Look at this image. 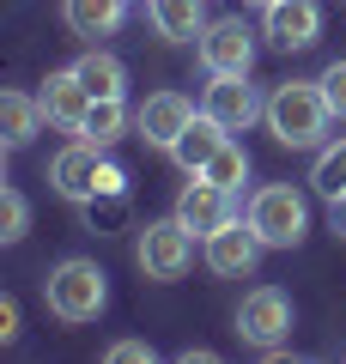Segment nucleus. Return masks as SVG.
I'll use <instances>...</instances> for the list:
<instances>
[{
    "mask_svg": "<svg viewBox=\"0 0 346 364\" xmlns=\"http://www.w3.org/2000/svg\"><path fill=\"white\" fill-rule=\"evenodd\" d=\"M225 140H231V134H225V128H219V122H213V116L201 109V116H194L189 128H182V140L170 146V158H177V170H189V176H201V170H206V158H213V152H219Z\"/></svg>",
    "mask_w": 346,
    "mask_h": 364,
    "instance_id": "obj_16",
    "label": "nucleus"
},
{
    "mask_svg": "<svg viewBox=\"0 0 346 364\" xmlns=\"http://www.w3.org/2000/svg\"><path fill=\"white\" fill-rule=\"evenodd\" d=\"M31 231V207L19 188H0V243H19Z\"/></svg>",
    "mask_w": 346,
    "mask_h": 364,
    "instance_id": "obj_23",
    "label": "nucleus"
},
{
    "mask_svg": "<svg viewBox=\"0 0 346 364\" xmlns=\"http://www.w3.org/2000/svg\"><path fill=\"white\" fill-rule=\"evenodd\" d=\"M237 334L256 352H280L285 340H292V298H285L280 286H256L237 304Z\"/></svg>",
    "mask_w": 346,
    "mask_h": 364,
    "instance_id": "obj_6",
    "label": "nucleus"
},
{
    "mask_svg": "<svg viewBox=\"0 0 346 364\" xmlns=\"http://www.w3.org/2000/svg\"><path fill=\"white\" fill-rule=\"evenodd\" d=\"M43 304H49L55 322H98V310L110 304V273L98 267V261L85 255H67L49 267V279H43Z\"/></svg>",
    "mask_w": 346,
    "mask_h": 364,
    "instance_id": "obj_2",
    "label": "nucleus"
},
{
    "mask_svg": "<svg viewBox=\"0 0 346 364\" xmlns=\"http://www.w3.org/2000/svg\"><path fill=\"white\" fill-rule=\"evenodd\" d=\"M128 104L122 97H91V109H85V122H79V134L73 140H85V146H115L122 134H128Z\"/></svg>",
    "mask_w": 346,
    "mask_h": 364,
    "instance_id": "obj_18",
    "label": "nucleus"
},
{
    "mask_svg": "<svg viewBox=\"0 0 346 364\" xmlns=\"http://www.w3.org/2000/svg\"><path fill=\"white\" fill-rule=\"evenodd\" d=\"M201 116V109L182 97V91H152L140 109H134V134H140L146 146H158V152H170V146L182 140V128Z\"/></svg>",
    "mask_w": 346,
    "mask_h": 364,
    "instance_id": "obj_10",
    "label": "nucleus"
},
{
    "mask_svg": "<svg viewBox=\"0 0 346 364\" xmlns=\"http://www.w3.org/2000/svg\"><path fill=\"white\" fill-rule=\"evenodd\" d=\"M261 237H256V225L249 219H225L213 237H201V255H206V267L219 273V279H249L256 273V261H261Z\"/></svg>",
    "mask_w": 346,
    "mask_h": 364,
    "instance_id": "obj_8",
    "label": "nucleus"
},
{
    "mask_svg": "<svg viewBox=\"0 0 346 364\" xmlns=\"http://www.w3.org/2000/svg\"><path fill=\"white\" fill-rule=\"evenodd\" d=\"M261 37L280 55H298L322 37V6L316 0H268V18H261Z\"/></svg>",
    "mask_w": 346,
    "mask_h": 364,
    "instance_id": "obj_11",
    "label": "nucleus"
},
{
    "mask_svg": "<svg viewBox=\"0 0 346 364\" xmlns=\"http://www.w3.org/2000/svg\"><path fill=\"white\" fill-rule=\"evenodd\" d=\"M0 340H6V346L19 340V304L13 298H0Z\"/></svg>",
    "mask_w": 346,
    "mask_h": 364,
    "instance_id": "obj_26",
    "label": "nucleus"
},
{
    "mask_svg": "<svg viewBox=\"0 0 346 364\" xmlns=\"http://www.w3.org/2000/svg\"><path fill=\"white\" fill-rule=\"evenodd\" d=\"M43 128V104L31 97V91H0V146L6 152H19V146H31Z\"/></svg>",
    "mask_w": 346,
    "mask_h": 364,
    "instance_id": "obj_15",
    "label": "nucleus"
},
{
    "mask_svg": "<svg viewBox=\"0 0 346 364\" xmlns=\"http://www.w3.org/2000/svg\"><path fill=\"white\" fill-rule=\"evenodd\" d=\"M146 18L164 43H194L213 18H206V0H146Z\"/></svg>",
    "mask_w": 346,
    "mask_h": 364,
    "instance_id": "obj_14",
    "label": "nucleus"
},
{
    "mask_svg": "<svg viewBox=\"0 0 346 364\" xmlns=\"http://www.w3.org/2000/svg\"><path fill=\"white\" fill-rule=\"evenodd\" d=\"M322 97H328L334 122H346V61H328V67H322Z\"/></svg>",
    "mask_w": 346,
    "mask_h": 364,
    "instance_id": "obj_24",
    "label": "nucleus"
},
{
    "mask_svg": "<svg viewBox=\"0 0 346 364\" xmlns=\"http://www.w3.org/2000/svg\"><path fill=\"white\" fill-rule=\"evenodd\" d=\"M134 255H140V273H146V279L170 286V279H182V273L194 267V231L177 219V213H170V219H152V225L140 231V249H134Z\"/></svg>",
    "mask_w": 346,
    "mask_h": 364,
    "instance_id": "obj_5",
    "label": "nucleus"
},
{
    "mask_svg": "<svg viewBox=\"0 0 346 364\" xmlns=\"http://www.w3.org/2000/svg\"><path fill=\"white\" fill-rule=\"evenodd\" d=\"M73 73L85 79V91H91V97H122V85H128V67L115 61L110 49H85V55L73 61Z\"/></svg>",
    "mask_w": 346,
    "mask_h": 364,
    "instance_id": "obj_19",
    "label": "nucleus"
},
{
    "mask_svg": "<svg viewBox=\"0 0 346 364\" xmlns=\"http://www.w3.org/2000/svg\"><path fill=\"white\" fill-rule=\"evenodd\" d=\"M249 225H256V237L268 249H298L304 231H310V200L298 195L292 182H268L249 200Z\"/></svg>",
    "mask_w": 346,
    "mask_h": 364,
    "instance_id": "obj_3",
    "label": "nucleus"
},
{
    "mask_svg": "<svg viewBox=\"0 0 346 364\" xmlns=\"http://www.w3.org/2000/svg\"><path fill=\"white\" fill-rule=\"evenodd\" d=\"M128 13V0H61V18L73 37H110Z\"/></svg>",
    "mask_w": 346,
    "mask_h": 364,
    "instance_id": "obj_17",
    "label": "nucleus"
},
{
    "mask_svg": "<svg viewBox=\"0 0 346 364\" xmlns=\"http://www.w3.org/2000/svg\"><path fill=\"white\" fill-rule=\"evenodd\" d=\"M328 225H334V237H346V195L328 200Z\"/></svg>",
    "mask_w": 346,
    "mask_h": 364,
    "instance_id": "obj_27",
    "label": "nucleus"
},
{
    "mask_svg": "<svg viewBox=\"0 0 346 364\" xmlns=\"http://www.w3.org/2000/svg\"><path fill=\"white\" fill-rule=\"evenodd\" d=\"M328 122H334V109H328V97H322V79H285V85H273L268 134L280 146L304 152V146H316L322 134H328Z\"/></svg>",
    "mask_w": 346,
    "mask_h": 364,
    "instance_id": "obj_1",
    "label": "nucleus"
},
{
    "mask_svg": "<svg viewBox=\"0 0 346 364\" xmlns=\"http://www.w3.org/2000/svg\"><path fill=\"white\" fill-rule=\"evenodd\" d=\"M103 358L110 364H152V346H146V340H115Z\"/></svg>",
    "mask_w": 346,
    "mask_h": 364,
    "instance_id": "obj_25",
    "label": "nucleus"
},
{
    "mask_svg": "<svg viewBox=\"0 0 346 364\" xmlns=\"http://www.w3.org/2000/svg\"><path fill=\"white\" fill-rule=\"evenodd\" d=\"M79 213H85V225H91V231H122L134 207H128V188H103V195L79 200Z\"/></svg>",
    "mask_w": 346,
    "mask_h": 364,
    "instance_id": "obj_21",
    "label": "nucleus"
},
{
    "mask_svg": "<svg viewBox=\"0 0 346 364\" xmlns=\"http://www.w3.org/2000/svg\"><path fill=\"white\" fill-rule=\"evenodd\" d=\"M261 6H268V0H261Z\"/></svg>",
    "mask_w": 346,
    "mask_h": 364,
    "instance_id": "obj_28",
    "label": "nucleus"
},
{
    "mask_svg": "<svg viewBox=\"0 0 346 364\" xmlns=\"http://www.w3.org/2000/svg\"><path fill=\"white\" fill-rule=\"evenodd\" d=\"M194 55H201L206 73H249L256 67V31L243 18H213L194 37Z\"/></svg>",
    "mask_w": 346,
    "mask_h": 364,
    "instance_id": "obj_9",
    "label": "nucleus"
},
{
    "mask_svg": "<svg viewBox=\"0 0 346 364\" xmlns=\"http://www.w3.org/2000/svg\"><path fill=\"white\" fill-rule=\"evenodd\" d=\"M201 176H213L219 188H231V195H237V188H243V176H249V152H243L237 140H225L213 158H206V170H201Z\"/></svg>",
    "mask_w": 346,
    "mask_h": 364,
    "instance_id": "obj_22",
    "label": "nucleus"
},
{
    "mask_svg": "<svg viewBox=\"0 0 346 364\" xmlns=\"http://www.w3.org/2000/svg\"><path fill=\"white\" fill-rule=\"evenodd\" d=\"M37 104H43V122H49V128L79 134V122H85V109H91V91H85V79H79L73 67H61V73H49L37 85Z\"/></svg>",
    "mask_w": 346,
    "mask_h": 364,
    "instance_id": "obj_12",
    "label": "nucleus"
},
{
    "mask_svg": "<svg viewBox=\"0 0 346 364\" xmlns=\"http://www.w3.org/2000/svg\"><path fill=\"white\" fill-rule=\"evenodd\" d=\"M177 219L189 225L194 237H213L225 219H237V213H231V188H219L213 176H189L182 195H177Z\"/></svg>",
    "mask_w": 346,
    "mask_h": 364,
    "instance_id": "obj_13",
    "label": "nucleus"
},
{
    "mask_svg": "<svg viewBox=\"0 0 346 364\" xmlns=\"http://www.w3.org/2000/svg\"><path fill=\"white\" fill-rule=\"evenodd\" d=\"M49 182H55V195H67V200H91V195H103V188H128L122 164H110L103 146H85V140H73V146L55 152Z\"/></svg>",
    "mask_w": 346,
    "mask_h": 364,
    "instance_id": "obj_4",
    "label": "nucleus"
},
{
    "mask_svg": "<svg viewBox=\"0 0 346 364\" xmlns=\"http://www.w3.org/2000/svg\"><path fill=\"white\" fill-rule=\"evenodd\" d=\"M310 188H316L322 200H340V195H346V140H334V146H322V152H316Z\"/></svg>",
    "mask_w": 346,
    "mask_h": 364,
    "instance_id": "obj_20",
    "label": "nucleus"
},
{
    "mask_svg": "<svg viewBox=\"0 0 346 364\" xmlns=\"http://www.w3.org/2000/svg\"><path fill=\"white\" fill-rule=\"evenodd\" d=\"M201 109H206L225 134H243V128H256V122H268V97L249 85V73H206Z\"/></svg>",
    "mask_w": 346,
    "mask_h": 364,
    "instance_id": "obj_7",
    "label": "nucleus"
}]
</instances>
